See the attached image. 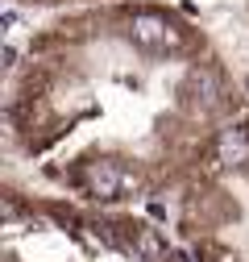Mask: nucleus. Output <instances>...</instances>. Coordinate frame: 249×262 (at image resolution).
Returning <instances> with one entry per match:
<instances>
[{"label":"nucleus","mask_w":249,"mask_h":262,"mask_svg":"<svg viewBox=\"0 0 249 262\" xmlns=\"http://www.w3.org/2000/svg\"><path fill=\"white\" fill-rule=\"evenodd\" d=\"M120 229H124V246H129L141 262H166L170 258V250H166V242H162L158 229H150L141 221H124Z\"/></svg>","instance_id":"3"},{"label":"nucleus","mask_w":249,"mask_h":262,"mask_svg":"<svg viewBox=\"0 0 249 262\" xmlns=\"http://www.w3.org/2000/svg\"><path fill=\"white\" fill-rule=\"evenodd\" d=\"M200 262H241L229 246H216V242H204L200 246Z\"/></svg>","instance_id":"4"},{"label":"nucleus","mask_w":249,"mask_h":262,"mask_svg":"<svg viewBox=\"0 0 249 262\" xmlns=\"http://www.w3.org/2000/svg\"><path fill=\"white\" fill-rule=\"evenodd\" d=\"M79 187L91 200H124L129 191L141 187V179L129 167H120L116 158H96V162H83L79 167Z\"/></svg>","instance_id":"2"},{"label":"nucleus","mask_w":249,"mask_h":262,"mask_svg":"<svg viewBox=\"0 0 249 262\" xmlns=\"http://www.w3.org/2000/svg\"><path fill=\"white\" fill-rule=\"evenodd\" d=\"M129 42L145 54H183L187 50V29L175 25L158 9H137L129 17Z\"/></svg>","instance_id":"1"}]
</instances>
